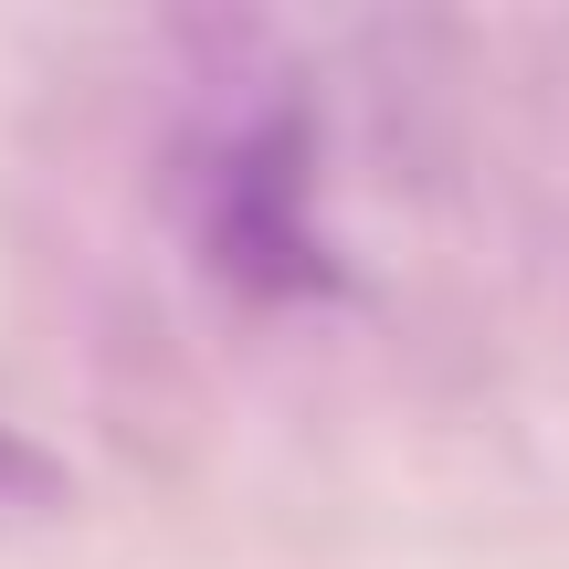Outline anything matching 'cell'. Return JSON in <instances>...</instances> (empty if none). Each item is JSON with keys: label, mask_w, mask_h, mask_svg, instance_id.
Segmentation results:
<instances>
[{"label": "cell", "mask_w": 569, "mask_h": 569, "mask_svg": "<svg viewBox=\"0 0 569 569\" xmlns=\"http://www.w3.org/2000/svg\"><path fill=\"white\" fill-rule=\"evenodd\" d=\"M201 253L232 296L296 306L338 296V243L317 222V117L306 96H264L243 127H222V148L201 159Z\"/></svg>", "instance_id": "1"}, {"label": "cell", "mask_w": 569, "mask_h": 569, "mask_svg": "<svg viewBox=\"0 0 569 569\" xmlns=\"http://www.w3.org/2000/svg\"><path fill=\"white\" fill-rule=\"evenodd\" d=\"M42 507H63V465L32 443V432L0 422V517H42Z\"/></svg>", "instance_id": "2"}]
</instances>
